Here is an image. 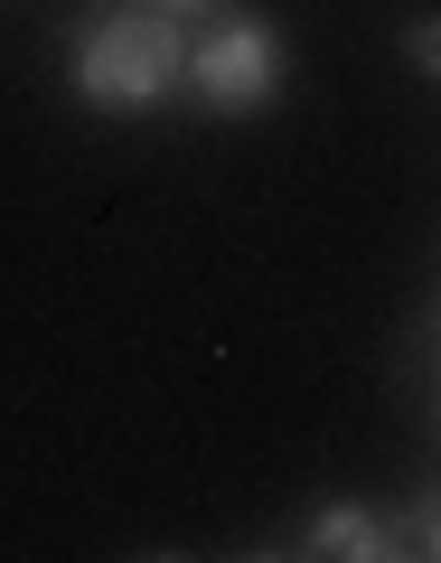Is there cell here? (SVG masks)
<instances>
[{
    "instance_id": "7a4b0ae2",
    "label": "cell",
    "mask_w": 441,
    "mask_h": 563,
    "mask_svg": "<svg viewBox=\"0 0 441 563\" xmlns=\"http://www.w3.org/2000/svg\"><path fill=\"white\" fill-rule=\"evenodd\" d=\"M188 85H198V103L217 122H254L282 95V29L254 20V10L217 20L207 38H188Z\"/></svg>"
},
{
    "instance_id": "6da1fadb",
    "label": "cell",
    "mask_w": 441,
    "mask_h": 563,
    "mask_svg": "<svg viewBox=\"0 0 441 563\" xmlns=\"http://www.w3.org/2000/svg\"><path fill=\"white\" fill-rule=\"evenodd\" d=\"M76 95L95 113H151L169 103V85L188 76V20L151 10V0H95V20L76 38Z\"/></svg>"
},
{
    "instance_id": "8992f818",
    "label": "cell",
    "mask_w": 441,
    "mask_h": 563,
    "mask_svg": "<svg viewBox=\"0 0 441 563\" xmlns=\"http://www.w3.org/2000/svg\"><path fill=\"white\" fill-rule=\"evenodd\" d=\"M151 10H169V20H198V10H217V0H151Z\"/></svg>"
},
{
    "instance_id": "3957f363",
    "label": "cell",
    "mask_w": 441,
    "mask_h": 563,
    "mask_svg": "<svg viewBox=\"0 0 441 563\" xmlns=\"http://www.w3.org/2000/svg\"><path fill=\"white\" fill-rule=\"evenodd\" d=\"M291 554H320V563H385V554H404V526L385 517V507H366V498H329V507H310L301 517V544Z\"/></svg>"
},
{
    "instance_id": "5b68a950",
    "label": "cell",
    "mask_w": 441,
    "mask_h": 563,
    "mask_svg": "<svg viewBox=\"0 0 441 563\" xmlns=\"http://www.w3.org/2000/svg\"><path fill=\"white\" fill-rule=\"evenodd\" d=\"M404 66L441 76V10H414V20H404Z\"/></svg>"
},
{
    "instance_id": "277c9868",
    "label": "cell",
    "mask_w": 441,
    "mask_h": 563,
    "mask_svg": "<svg viewBox=\"0 0 441 563\" xmlns=\"http://www.w3.org/2000/svg\"><path fill=\"white\" fill-rule=\"evenodd\" d=\"M395 526H404V554H432V563H441V479L414 488V507H404Z\"/></svg>"
},
{
    "instance_id": "52a82bcc",
    "label": "cell",
    "mask_w": 441,
    "mask_h": 563,
    "mask_svg": "<svg viewBox=\"0 0 441 563\" xmlns=\"http://www.w3.org/2000/svg\"><path fill=\"white\" fill-rule=\"evenodd\" d=\"M432 329H441V291H432Z\"/></svg>"
},
{
    "instance_id": "ba28073f",
    "label": "cell",
    "mask_w": 441,
    "mask_h": 563,
    "mask_svg": "<svg viewBox=\"0 0 441 563\" xmlns=\"http://www.w3.org/2000/svg\"><path fill=\"white\" fill-rule=\"evenodd\" d=\"M432 422H441V385H432Z\"/></svg>"
}]
</instances>
